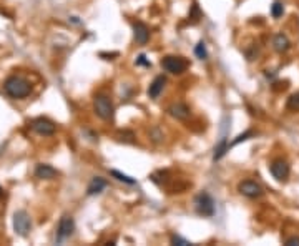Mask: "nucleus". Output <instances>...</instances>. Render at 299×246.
Instances as JSON below:
<instances>
[{"mask_svg": "<svg viewBox=\"0 0 299 246\" xmlns=\"http://www.w3.org/2000/svg\"><path fill=\"white\" fill-rule=\"evenodd\" d=\"M228 148H230V145H228V140H226V138H221V142L215 147V153H213V160H215V162H218V160L223 158L224 155H226Z\"/></svg>", "mask_w": 299, "mask_h": 246, "instance_id": "obj_16", "label": "nucleus"}, {"mask_svg": "<svg viewBox=\"0 0 299 246\" xmlns=\"http://www.w3.org/2000/svg\"><path fill=\"white\" fill-rule=\"evenodd\" d=\"M32 128L35 131H37L38 135H44V136H50L55 133V123L50 122L48 118H44V116H40V118H35L32 122Z\"/></svg>", "mask_w": 299, "mask_h": 246, "instance_id": "obj_8", "label": "nucleus"}, {"mask_svg": "<svg viewBox=\"0 0 299 246\" xmlns=\"http://www.w3.org/2000/svg\"><path fill=\"white\" fill-rule=\"evenodd\" d=\"M30 228H32V221H30L29 213L20 210V212L14 214V230L18 236H27Z\"/></svg>", "mask_w": 299, "mask_h": 246, "instance_id": "obj_5", "label": "nucleus"}, {"mask_svg": "<svg viewBox=\"0 0 299 246\" xmlns=\"http://www.w3.org/2000/svg\"><path fill=\"white\" fill-rule=\"evenodd\" d=\"M137 65H145V67H150V62L146 60L145 55H140V57L137 58Z\"/></svg>", "mask_w": 299, "mask_h": 246, "instance_id": "obj_24", "label": "nucleus"}, {"mask_svg": "<svg viewBox=\"0 0 299 246\" xmlns=\"http://www.w3.org/2000/svg\"><path fill=\"white\" fill-rule=\"evenodd\" d=\"M273 45H274V50H276V52L283 53V52H286V50L289 49L291 42L284 33H278L276 37L273 38Z\"/></svg>", "mask_w": 299, "mask_h": 246, "instance_id": "obj_15", "label": "nucleus"}, {"mask_svg": "<svg viewBox=\"0 0 299 246\" xmlns=\"http://www.w3.org/2000/svg\"><path fill=\"white\" fill-rule=\"evenodd\" d=\"M238 190H239V193L248 198H259L263 195L261 185H258L253 180H244V181H241L238 185Z\"/></svg>", "mask_w": 299, "mask_h": 246, "instance_id": "obj_7", "label": "nucleus"}, {"mask_svg": "<svg viewBox=\"0 0 299 246\" xmlns=\"http://www.w3.org/2000/svg\"><path fill=\"white\" fill-rule=\"evenodd\" d=\"M110 175H111V177H115L116 180H118V181L126 183V185H135V180L133 178L128 177V175H125V173H122V171H118V170H111Z\"/></svg>", "mask_w": 299, "mask_h": 246, "instance_id": "obj_17", "label": "nucleus"}, {"mask_svg": "<svg viewBox=\"0 0 299 246\" xmlns=\"http://www.w3.org/2000/svg\"><path fill=\"white\" fill-rule=\"evenodd\" d=\"M133 35H135V40H137V44L145 45L146 42H148V38H150V30H148V27H146L143 22H137L133 25Z\"/></svg>", "mask_w": 299, "mask_h": 246, "instance_id": "obj_11", "label": "nucleus"}, {"mask_svg": "<svg viewBox=\"0 0 299 246\" xmlns=\"http://www.w3.org/2000/svg\"><path fill=\"white\" fill-rule=\"evenodd\" d=\"M35 177L40 180H53L55 177H58V171L53 166L40 163V165H37V168H35Z\"/></svg>", "mask_w": 299, "mask_h": 246, "instance_id": "obj_12", "label": "nucleus"}, {"mask_svg": "<svg viewBox=\"0 0 299 246\" xmlns=\"http://www.w3.org/2000/svg\"><path fill=\"white\" fill-rule=\"evenodd\" d=\"M196 212L201 216H213L215 214V200L211 198V195L208 193H200L195 200Z\"/></svg>", "mask_w": 299, "mask_h": 246, "instance_id": "obj_3", "label": "nucleus"}, {"mask_svg": "<svg viewBox=\"0 0 299 246\" xmlns=\"http://www.w3.org/2000/svg\"><path fill=\"white\" fill-rule=\"evenodd\" d=\"M73 230H75V221H73V218L68 216V214L62 216L60 223H58V228H57V241H63V240H67V238H70Z\"/></svg>", "mask_w": 299, "mask_h": 246, "instance_id": "obj_6", "label": "nucleus"}, {"mask_svg": "<svg viewBox=\"0 0 299 246\" xmlns=\"http://www.w3.org/2000/svg\"><path fill=\"white\" fill-rule=\"evenodd\" d=\"M93 110H95V113L102 120H111L113 118V113H115L113 103H111L110 97L103 95V93H100V95L95 97V100H93Z\"/></svg>", "mask_w": 299, "mask_h": 246, "instance_id": "obj_2", "label": "nucleus"}, {"mask_svg": "<svg viewBox=\"0 0 299 246\" xmlns=\"http://www.w3.org/2000/svg\"><path fill=\"white\" fill-rule=\"evenodd\" d=\"M172 243H173V245H180V246H188V245H191V243H189V241H186L185 238L176 236V235H173V236H172Z\"/></svg>", "mask_w": 299, "mask_h": 246, "instance_id": "obj_22", "label": "nucleus"}, {"mask_svg": "<svg viewBox=\"0 0 299 246\" xmlns=\"http://www.w3.org/2000/svg\"><path fill=\"white\" fill-rule=\"evenodd\" d=\"M3 90H5V93L9 97H12V98L20 100V98H25V97L30 95L32 87H30V83L25 79L17 77V75H12L5 80V83H3Z\"/></svg>", "mask_w": 299, "mask_h": 246, "instance_id": "obj_1", "label": "nucleus"}, {"mask_svg": "<svg viewBox=\"0 0 299 246\" xmlns=\"http://www.w3.org/2000/svg\"><path fill=\"white\" fill-rule=\"evenodd\" d=\"M161 67L166 70V72L173 73V75H180V73H183L186 67H188V64H186L185 58L181 57H173V55H168L165 57L161 60Z\"/></svg>", "mask_w": 299, "mask_h": 246, "instance_id": "obj_4", "label": "nucleus"}, {"mask_svg": "<svg viewBox=\"0 0 299 246\" xmlns=\"http://www.w3.org/2000/svg\"><path fill=\"white\" fill-rule=\"evenodd\" d=\"M168 113L173 116V118L176 120H186L189 118V115H191V112H189V107L185 103H181V101H176V103H172L168 107Z\"/></svg>", "mask_w": 299, "mask_h": 246, "instance_id": "obj_10", "label": "nucleus"}, {"mask_svg": "<svg viewBox=\"0 0 299 246\" xmlns=\"http://www.w3.org/2000/svg\"><path fill=\"white\" fill-rule=\"evenodd\" d=\"M195 55L200 58V60H206L208 58V52H206V45H205V42H200V44L195 47Z\"/></svg>", "mask_w": 299, "mask_h": 246, "instance_id": "obj_18", "label": "nucleus"}, {"mask_svg": "<svg viewBox=\"0 0 299 246\" xmlns=\"http://www.w3.org/2000/svg\"><path fill=\"white\" fill-rule=\"evenodd\" d=\"M105 186H107V181L102 178V177H95L90 181V185H88V188H87V195H98V193H102V191L105 190Z\"/></svg>", "mask_w": 299, "mask_h": 246, "instance_id": "obj_14", "label": "nucleus"}, {"mask_svg": "<svg viewBox=\"0 0 299 246\" xmlns=\"http://www.w3.org/2000/svg\"><path fill=\"white\" fill-rule=\"evenodd\" d=\"M254 133L251 130H248V131H244V133H241V135H238L236 136L235 140H233L231 142V147H235V145H238V143H241V142H246L248 138H251V136H253Z\"/></svg>", "mask_w": 299, "mask_h": 246, "instance_id": "obj_20", "label": "nucleus"}, {"mask_svg": "<svg viewBox=\"0 0 299 246\" xmlns=\"http://www.w3.org/2000/svg\"><path fill=\"white\" fill-rule=\"evenodd\" d=\"M269 171L278 181H284L289 177V165L286 162H283V160H276V162L271 163Z\"/></svg>", "mask_w": 299, "mask_h": 246, "instance_id": "obj_9", "label": "nucleus"}, {"mask_svg": "<svg viewBox=\"0 0 299 246\" xmlns=\"http://www.w3.org/2000/svg\"><path fill=\"white\" fill-rule=\"evenodd\" d=\"M288 108H289V110H299V92L289 97V100H288Z\"/></svg>", "mask_w": 299, "mask_h": 246, "instance_id": "obj_21", "label": "nucleus"}, {"mask_svg": "<svg viewBox=\"0 0 299 246\" xmlns=\"http://www.w3.org/2000/svg\"><path fill=\"white\" fill-rule=\"evenodd\" d=\"M286 246H299V236H291L289 240H286Z\"/></svg>", "mask_w": 299, "mask_h": 246, "instance_id": "obj_23", "label": "nucleus"}, {"mask_svg": "<svg viewBox=\"0 0 299 246\" xmlns=\"http://www.w3.org/2000/svg\"><path fill=\"white\" fill-rule=\"evenodd\" d=\"M0 195H2V188H0Z\"/></svg>", "mask_w": 299, "mask_h": 246, "instance_id": "obj_25", "label": "nucleus"}, {"mask_svg": "<svg viewBox=\"0 0 299 246\" xmlns=\"http://www.w3.org/2000/svg\"><path fill=\"white\" fill-rule=\"evenodd\" d=\"M165 83H166V79L163 75L157 77V79L151 82V85H150V88H148L150 98H158V97H160V93L163 92V88H165Z\"/></svg>", "mask_w": 299, "mask_h": 246, "instance_id": "obj_13", "label": "nucleus"}, {"mask_svg": "<svg viewBox=\"0 0 299 246\" xmlns=\"http://www.w3.org/2000/svg\"><path fill=\"white\" fill-rule=\"evenodd\" d=\"M283 14H284V7H283V3L274 2L273 5H271V15H273L274 18H279V17H283Z\"/></svg>", "mask_w": 299, "mask_h": 246, "instance_id": "obj_19", "label": "nucleus"}]
</instances>
